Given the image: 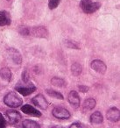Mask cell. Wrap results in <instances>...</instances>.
Segmentation results:
<instances>
[{
    "label": "cell",
    "mask_w": 120,
    "mask_h": 128,
    "mask_svg": "<svg viewBox=\"0 0 120 128\" xmlns=\"http://www.w3.org/2000/svg\"><path fill=\"white\" fill-rule=\"evenodd\" d=\"M80 6L83 12L87 14H91L96 12L101 7V3L98 1H93V0H81Z\"/></svg>",
    "instance_id": "1"
},
{
    "label": "cell",
    "mask_w": 120,
    "mask_h": 128,
    "mask_svg": "<svg viewBox=\"0 0 120 128\" xmlns=\"http://www.w3.org/2000/svg\"><path fill=\"white\" fill-rule=\"evenodd\" d=\"M4 103L9 107L16 108V107L21 106L22 103H23V100L15 92H9L4 96Z\"/></svg>",
    "instance_id": "2"
},
{
    "label": "cell",
    "mask_w": 120,
    "mask_h": 128,
    "mask_svg": "<svg viewBox=\"0 0 120 128\" xmlns=\"http://www.w3.org/2000/svg\"><path fill=\"white\" fill-rule=\"evenodd\" d=\"M52 113L58 119H68L71 117V114L68 110L60 106L54 107L52 110Z\"/></svg>",
    "instance_id": "3"
},
{
    "label": "cell",
    "mask_w": 120,
    "mask_h": 128,
    "mask_svg": "<svg viewBox=\"0 0 120 128\" xmlns=\"http://www.w3.org/2000/svg\"><path fill=\"white\" fill-rule=\"evenodd\" d=\"M90 67L93 70L99 74H105L106 70H107V67H106L105 63L101 60H94L90 63Z\"/></svg>",
    "instance_id": "4"
},
{
    "label": "cell",
    "mask_w": 120,
    "mask_h": 128,
    "mask_svg": "<svg viewBox=\"0 0 120 128\" xmlns=\"http://www.w3.org/2000/svg\"><path fill=\"white\" fill-rule=\"evenodd\" d=\"M32 103L34 104L35 106L39 107V108L42 109V110H46L48 107V101H46V99L45 98V96L41 94H39L34 96V98H32Z\"/></svg>",
    "instance_id": "5"
},
{
    "label": "cell",
    "mask_w": 120,
    "mask_h": 128,
    "mask_svg": "<svg viewBox=\"0 0 120 128\" xmlns=\"http://www.w3.org/2000/svg\"><path fill=\"white\" fill-rule=\"evenodd\" d=\"M30 34L36 38H48V31L44 26H35L30 30Z\"/></svg>",
    "instance_id": "6"
},
{
    "label": "cell",
    "mask_w": 120,
    "mask_h": 128,
    "mask_svg": "<svg viewBox=\"0 0 120 128\" xmlns=\"http://www.w3.org/2000/svg\"><path fill=\"white\" fill-rule=\"evenodd\" d=\"M7 53H8L9 57L12 59V60L16 65H20V64L22 63V55L18 49L11 48L7 50Z\"/></svg>",
    "instance_id": "7"
},
{
    "label": "cell",
    "mask_w": 120,
    "mask_h": 128,
    "mask_svg": "<svg viewBox=\"0 0 120 128\" xmlns=\"http://www.w3.org/2000/svg\"><path fill=\"white\" fill-rule=\"evenodd\" d=\"M68 103L74 108H78L80 106L81 99H80L79 94L76 90H71L69 92L68 96Z\"/></svg>",
    "instance_id": "8"
},
{
    "label": "cell",
    "mask_w": 120,
    "mask_h": 128,
    "mask_svg": "<svg viewBox=\"0 0 120 128\" xmlns=\"http://www.w3.org/2000/svg\"><path fill=\"white\" fill-rule=\"evenodd\" d=\"M21 110L24 112V113L27 114V115H29V116H32V117L39 118L41 116V112L30 104L23 105V106L21 107Z\"/></svg>",
    "instance_id": "9"
},
{
    "label": "cell",
    "mask_w": 120,
    "mask_h": 128,
    "mask_svg": "<svg viewBox=\"0 0 120 128\" xmlns=\"http://www.w3.org/2000/svg\"><path fill=\"white\" fill-rule=\"evenodd\" d=\"M120 118V112L116 107H111L107 110V118L111 122H118Z\"/></svg>",
    "instance_id": "10"
},
{
    "label": "cell",
    "mask_w": 120,
    "mask_h": 128,
    "mask_svg": "<svg viewBox=\"0 0 120 128\" xmlns=\"http://www.w3.org/2000/svg\"><path fill=\"white\" fill-rule=\"evenodd\" d=\"M16 90L23 96H28L36 90V87L34 84H31L30 85L27 86H18L16 87Z\"/></svg>",
    "instance_id": "11"
},
{
    "label": "cell",
    "mask_w": 120,
    "mask_h": 128,
    "mask_svg": "<svg viewBox=\"0 0 120 128\" xmlns=\"http://www.w3.org/2000/svg\"><path fill=\"white\" fill-rule=\"evenodd\" d=\"M6 116L8 117L9 120L11 121L13 124H16V123H18L20 120H21V114L18 112V110H8L6 112Z\"/></svg>",
    "instance_id": "12"
},
{
    "label": "cell",
    "mask_w": 120,
    "mask_h": 128,
    "mask_svg": "<svg viewBox=\"0 0 120 128\" xmlns=\"http://www.w3.org/2000/svg\"><path fill=\"white\" fill-rule=\"evenodd\" d=\"M12 24L11 15L6 11H0V26H6Z\"/></svg>",
    "instance_id": "13"
},
{
    "label": "cell",
    "mask_w": 120,
    "mask_h": 128,
    "mask_svg": "<svg viewBox=\"0 0 120 128\" xmlns=\"http://www.w3.org/2000/svg\"><path fill=\"white\" fill-rule=\"evenodd\" d=\"M90 120L92 124H98L104 122V117H102V113L100 112H95L94 113H92L90 115Z\"/></svg>",
    "instance_id": "14"
},
{
    "label": "cell",
    "mask_w": 120,
    "mask_h": 128,
    "mask_svg": "<svg viewBox=\"0 0 120 128\" xmlns=\"http://www.w3.org/2000/svg\"><path fill=\"white\" fill-rule=\"evenodd\" d=\"M0 77L6 82H11L12 77V71L8 68H2L0 70Z\"/></svg>",
    "instance_id": "15"
},
{
    "label": "cell",
    "mask_w": 120,
    "mask_h": 128,
    "mask_svg": "<svg viewBox=\"0 0 120 128\" xmlns=\"http://www.w3.org/2000/svg\"><path fill=\"white\" fill-rule=\"evenodd\" d=\"M96 105V102L94 98H87L84 102H83L82 108L84 110H91Z\"/></svg>",
    "instance_id": "16"
},
{
    "label": "cell",
    "mask_w": 120,
    "mask_h": 128,
    "mask_svg": "<svg viewBox=\"0 0 120 128\" xmlns=\"http://www.w3.org/2000/svg\"><path fill=\"white\" fill-rule=\"evenodd\" d=\"M71 72H72L73 76H78L82 74V67L79 62H74L71 66Z\"/></svg>",
    "instance_id": "17"
},
{
    "label": "cell",
    "mask_w": 120,
    "mask_h": 128,
    "mask_svg": "<svg viewBox=\"0 0 120 128\" xmlns=\"http://www.w3.org/2000/svg\"><path fill=\"white\" fill-rule=\"evenodd\" d=\"M46 94L49 96H51V98H57V99H60V100H63V98H64L63 95H62V93L57 90H53V89H46Z\"/></svg>",
    "instance_id": "18"
},
{
    "label": "cell",
    "mask_w": 120,
    "mask_h": 128,
    "mask_svg": "<svg viewBox=\"0 0 120 128\" xmlns=\"http://www.w3.org/2000/svg\"><path fill=\"white\" fill-rule=\"evenodd\" d=\"M22 126L25 128H39L40 126L36 121L31 120V119H25L22 123Z\"/></svg>",
    "instance_id": "19"
},
{
    "label": "cell",
    "mask_w": 120,
    "mask_h": 128,
    "mask_svg": "<svg viewBox=\"0 0 120 128\" xmlns=\"http://www.w3.org/2000/svg\"><path fill=\"white\" fill-rule=\"evenodd\" d=\"M51 84L54 86H55V87H59V88L64 87L66 85L65 80L62 78H60V77H53L51 80Z\"/></svg>",
    "instance_id": "20"
},
{
    "label": "cell",
    "mask_w": 120,
    "mask_h": 128,
    "mask_svg": "<svg viewBox=\"0 0 120 128\" xmlns=\"http://www.w3.org/2000/svg\"><path fill=\"white\" fill-rule=\"evenodd\" d=\"M65 45L67 48H72V49H80V46L77 42L72 40H65Z\"/></svg>",
    "instance_id": "21"
},
{
    "label": "cell",
    "mask_w": 120,
    "mask_h": 128,
    "mask_svg": "<svg viewBox=\"0 0 120 128\" xmlns=\"http://www.w3.org/2000/svg\"><path fill=\"white\" fill-rule=\"evenodd\" d=\"M18 32L23 36H28L30 34V29L25 26H20L18 27Z\"/></svg>",
    "instance_id": "22"
},
{
    "label": "cell",
    "mask_w": 120,
    "mask_h": 128,
    "mask_svg": "<svg viewBox=\"0 0 120 128\" xmlns=\"http://www.w3.org/2000/svg\"><path fill=\"white\" fill-rule=\"evenodd\" d=\"M60 3V0H48V7H49V9L54 10L58 7Z\"/></svg>",
    "instance_id": "23"
},
{
    "label": "cell",
    "mask_w": 120,
    "mask_h": 128,
    "mask_svg": "<svg viewBox=\"0 0 120 128\" xmlns=\"http://www.w3.org/2000/svg\"><path fill=\"white\" fill-rule=\"evenodd\" d=\"M6 126V121L2 113H0V128H4Z\"/></svg>",
    "instance_id": "24"
},
{
    "label": "cell",
    "mask_w": 120,
    "mask_h": 128,
    "mask_svg": "<svg viewBox=\"0 0 120 128\" xmlns=\"http://www.w3.org/2000/svg\"><path fill=\"white\" fill-rule=\"evenodd\" d=\"M78 88H79V90L82 93H85L88 90V86H85V85H79Z\"/></svg>",
    "instance_id": "25"
},
{
    "label": "cell",
    "mask_w": 120,
    "mask_h": 128,
    "mask_svg": "<svg viewBox=\"0 0 120 128\" xmlns=\"http://www.w3.org/2000/svg\"><path fill=\"white\" fill-rule=\"evenodd\" d=\"M22 78H23V81L24 82H28V79H29V77H28V74H27V71H24L23 72V75H22Z\"/></svg>",
    "instance_id": "26"
},
{
    "label": "cell",
    "mask_w": 120,
    "mask_h": 128,
    "mask_svg": "<svg viewBox=\"0 0 120 128\" xmlns=\"http://www.w3.org/2000/svg\"><path fill=\"white\" fill-rule=\"evenodd\" d=\"M82 124H81V123H79V122H76V123H74V124H70L69 126V127L70 128H73V127H82Z\"/></svg>",
    "instance_id": "27"
},
{
    "label": "cell",
    "mask_w": 120,
    "mask_h": 128,
    "mask_svg": "<svg viewBox=\"0 0 120 128\" xmlns=\"http://www.w3.org/2000/svg\"><path fill=\"white\" fill-rule=\"evenodd\" d=\"M8 1H10V0H8Z\"/></svg>",
    "instance_id": "28"
}]
</instances>
